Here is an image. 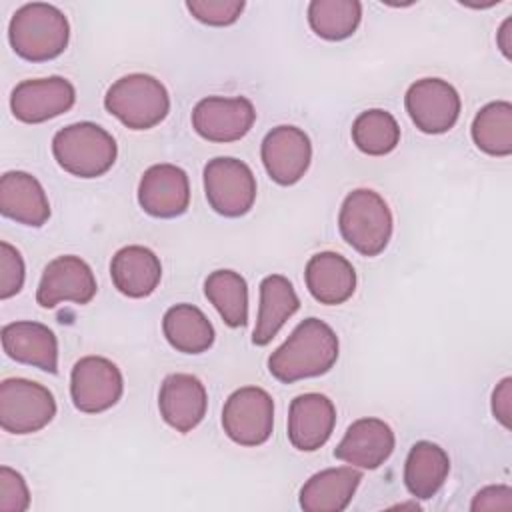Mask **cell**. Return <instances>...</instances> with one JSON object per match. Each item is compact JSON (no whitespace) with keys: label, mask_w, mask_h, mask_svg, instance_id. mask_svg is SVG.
<instances>
[{"label":"cell","mask_w":512,"mask_h":512,"mask_svg":"<svg viewBox=\"0 0 512 512\" xmlns=\"http://www.w3.org/2000/svg\"><path fill=\"white\" fill-rule=\"evenodd\" d=\"M512 508V490L510 486L504 484H494L486 486L476 492L472 498L470 510H510Z\"/></svg>","instance_id":"cell-34"},{"label":"cell","mask_w":512,"mask_h":512,"mask_svg":"<svg viewBox=\"0 0 512 512\" xmlns=\"http://www.w3.org/2000/svg\"><path fill=\"white\" fill-rule=\"evenodd\" d=\"M450 472V458L446 450L434 442L420 440L416 442L404 464V484L406 490L418 498L428 500L436 496V492L442 488Z\"/></svg>","instance_id":"cell-25"},{"label":"cell","mask_w":512,"mask_h":512,"mask_svg":"<svg viewBox=\"0 0 512 512\" xmlns=\"http://www.w3.org/2000/svg\"><path fill=\"white\" fill-rule=\"evenodd\" d=\"M76 102V90L62 76L22 80L10 96L12 114L26 124H40L68 112Z\"/></svg>","instance_id":"cell-14"},{"label":"cell","mask_w":512,"mask_h":512,"mask_svg":"<svg viewBox=\"0 0 512 512\" xmlns=\"http://www.w3.org/2000/svg\"><path fill=\"white\" fill-rule=\"evenodd\" d=\"M56 416L54 394L26 378H6L0 384V426L10 434H32Z\"/></svg>","instance_id":"cell-6"},{"label":"cell","mask_w":512,"mask_h":512,"mask_svg":"<svg viewBox=\"0 0 512 512\" xmlns=\"http://www.w3.org/2000/svg\"><path fill=\"white\" fill-rule=\"evenodd\" d=\"M496 44H498L500 52L504 54V58L510 60L512 58V18H506L500 24V28L496 32Z\"/></svg>","instance_id":"cell-36"},{"label":"cell","mask_w":512,"mask_h":512,"mask_svg":"<svg viewBox=\"0 0 512 512\" xmlns=\"http://www.w3.org/2000/svg\"><path fill=\"white\" fill-rule=\"evenodd\" d=\"M300 308V298L292 282L282 274H270L260 282V306L252 342L266 346L280 332L290 316Z\"/></svg>","instance_id":"cell-24"},{"label":"cell","mask_w":512,"mask_h":512,"mask_svg":"<svg viewBox=\"0 0 512 512\" xmlns=\"http://www.w3.org/2000/svg\"><path fill=\"white\" fill-rule=\"evenodd\" d=\"M162 332L172 348L182 354H202L214 344V326L192 304H176L162 318Z\"/></svg>","instance_id":"cell-26"},{"label":"cell","mask_w":512,"mask_h":512,"mask_svg":"<svg viewBox=\"0 0 512 512\" xmlns=\"http://www.w3.org/2000/svg\"><path fill=\"white\" fill-rule=\"evenodd\" d=\"M338 350L336 332L320 318H306L270 354L268 370L282 384L322 376L336 364Z\"/></svg>","instance_id":"cell-1"},{"label":"cell","mask_w":512,"mask_h":512,"mask_svg":"<svg viewBox=\"0 0 512 512\" xmlns=\"http://www.w3.org/2000/svg\"><path fill=\"white\" fill-rule=\"evenodd\" d=\"M24 286V260L20 252L8 244L0 242V298L8 300L16 296Z\"/></svg>","instance_id":"cell-32"},{"label":"cell","mask_w":512,"mask_h":512,"mask_svg":"<svg viewBox=\"0 0 512 512\" xmlns=\"http://www.w3.org/2000/svg\"><path fill=\"white\" fill-rule=\"evenodd\" d=\"M204 294L230 328L248 322V284L234 270H214L204 282Z\"/></svg>","instance_id":"cell-27"},{"label":"cell","mask_w":512,"mask_h":512,"mask_svg":"<svg viewBox=\"0 0 512 512\" xmlns=\"http://www.w3.org/2000/svg\"><path fill=\"white\" fill-rule=\"evenodd\" d=\"M492 414L504 426L512 424V378H504L492 392Z\"/></svg>","instance_id":"cell-35"},{"label":"cell","mask_w":512,"mask_h":512,"mask_svg":"<svg viewBox=\"0 0 512 512\" xmlns=\"http://www.w3.org/2000/svg\"><path fill=\"white\" fill-rule=\"evenodd\" d=\"M222 428L240 446L264 444L274 428V400L258 386L232 392L222 408Z\"/></svg>","instance_id":"cell-8"},{"label":"cell","mask_w":512,"mask_h":512,"mask_svg":"<svg viewBox=\"0 0 512 512\" xmlns=\"http://www.w3.org/2000/svg\"><path fill=\"white\" fill-rule=\"evenodd\" d=\"M12 50L28 62L58 58L70 40V24L64 12L46 2L20 6L8 24Z\"/></svg>","instance_id":"cell-2"},{"label":"cell","mask_w":512,"mask_h":512,"mask_svg":"<svg viewBox=\"0 0 512 512\" xmlns=\"http://www.w3.org/2000/svg\"><path fill=\"white\" fill-rule=\"evenodd\" d=\"M0 212L18 224L40 228L50 218V202L32 174L12 170L0 180Z\"/></svg>","instance_id":"cell-20"},{"label":"cell","mask_w":512,"mask_h":512,"mask_svg":"<svg viewBox=\"0 0 512 512\" xmlns=\"http://www.w3.org/2000/svg\"><path fill=\"white\" fill-rule=\"evenodd\" d=\"M30 506V492L20 472L10 466L0 468V510L24 512Z\"/></svg>","instance_id":"cell-33"},{"label":"cell","mask_w":512,"mask_h":512,"mask_svg":"<svg viewBox=\"0 0 512 512\" xmlns=\"http://www.w3.org/2000/svg\"><path fill=\"white\" fill-rule=\"evenodd\" d=\"M362 20L358 0H312L308 4V24L324 40H344L352 36Z\"/></svg>","instance_id":"cell-29"},{"label":"cell","mask_w":512,"mask_h":512,"mask_svg":"<svg viewBox=\"0 0 512 512\" xmlns=\"http://www.w3.org/2000/svg\"><path fill=\"white\" fill-rule=\"evenodd\" d=\"M110 276L118 292L128 298L150 296L162 280L160 258L146 246H124L110 262Z\"/></svg>","instance_id":"cell-22"},{"label":"cell","mask_w":512,"mask_h":512,"mask_svg":"<svg viewBox=\"0 0 512 512\" xmlns=\"http://www.w3.org/2000/svg\"><path fill=\"white\" fill-rule=\"evenodd\" d=\"M406 112L424 134L448 132L460 116V96L456 88L442 78L416 80L404 98Z\"/></svg>","instance_id":"cell-10"},{"label":"cell","mask_w":512,"mask_h":512,"mask_svg":"<svg viewBox=\"0 0 512 512\" xmlns=\"http://www.w3.org/2000/svg\"><path fill=\"white\" fill-rule=\"evenodd\" d=\"M106 110L130 130H150L170 112L166 86L150 74H128L118 78L104 96Z\"/></svg>","instance_id":"cell-5"},{"label":"cell","mask_w":512,"mask_h":512,"mask_svg":"<svg viewBox=\"0 0 512 512\" xmlns=\"http://www.w3.org/2000/svg\"><path fill=\"white\" fill-rule=\"evenodd\" d=\"M158 408L164 422L176 432H192L206 416L208 394L204 384L184 372L164 378L158 392Z\"/></svg>","instance_id":"cell-16"},{"label":"cell","mask_w":512,"mask_h":512,"mask_svg":"<svg viewBox=\"0 0 512 512\" xmlns=\"http://www.w3.org/2000/svg\"><path fill=\"white\" fill-rule=\"evenodd\" d=\"M188 12L202 24L208 26H230L234 24L242 10V0H188Z\"/></svg>","instance_id":"cell-31"},{"label":"cell","mask_w":512,"mask_h":512,"mask_svg":"<svg viewBox=\"0 0 512 512\" xmlns=\"http://www.w3.org/2000/svg\"><path fill=\"white\" fill-rule=\"evenodd\" d=\"M138 204L154 218H176L190 206V182L174 164L150 166L138 184Z\"/></svg>","instance_id":"cell-15"},{"label":"cell","mask_w":512,"mask_h":512,"mask_svg":"<svg viewBox=\"0 0 512 512\" xmlns=\"http://www.w3.org/2000/svg\"><path fill=\"white\" fill-rule=\"evenodd\" d=\"M336 426V408L332 400L318 392L300 394L288 410V440L300 452L322 448Z\"/></svg>","instance_id":"cell-17"},{"label":"cell","mask_w":512,"mask_h":512,"mask_svg":"<svg viewBox=\"0 0 512 512\" xmlns=\"http://www.w3.org/2000/svg\"><path fill=\"white\" fill-rule=\"evenodd\" d=\"M96 290L92 268L80 256L64 254L46 264L36 290V302L42 308H54L60 302L88 304Z\"/></svg>","instance_id":"cell-12"},{"label":"cell","mask_w":512,"mask_h":512,"mask_svg":"<svg viewBox=\"0 0 512 512\" xmlns=\"http://www.w3.org/2000/svg\"><path fill=\"white\" fill-rule=\"evenodd\" d=\"M2 348L6 356L20 364L36 366L44 372H58V340L54 332L32 320L10 322L2 328Z\"/></svg>","instance_id":"cell-19"},{"label":"cell","mask_w":512,"mask_h":512,"mask_svg":"<svg viewBox=\"0 0 512 512\" xmlns=\"http://www.w3.org/2000/svg\"><path fill=\"white\" fill-rule=\"evenodd\" d=\"M204 194L210 208L220 216H244L256 200L254 172L238 158H212L204 166Z\"/></svg>","instance_id":"cell-7"},{"label":"cell","mask_w":512,"mask_h":512,"mask_svg":"<svg viewBox=\"0 0 512 512\" xmlns=\"http://www.w3.org/2000/svg\"><path fill=\"white\" fill-rule=\"evenodd\" d=\"M124 392L120 368L104 356H84L70 372V396L76 410L100 414L112 408Z\"/></svg>","instance_id":"cell-9"},{"label":"cell","mask_w":512,"mask_h":512,"mask_svg":"<svg viewBox=\"0 0 512 512\" xmlns=\"http://www.w3.org/2000/svg\"><path fill=\"white\" fill-rule=\"evenodd\" d=\"M362 474L352 466L326 468L310 476L300 490V506L306 512H342L352 502Z\"/></svg>","instance_id":"cell-23"},{"label":"cell","mask_w":512,"mask_h":512,"mask_svg":"<svg viewBox=\"0 0 512 512\" xmlns=\"http://www.w3.org/2000/svg\"><path fill=\"white\" fill-rule=\"evenodd\" d=\"M52 154L62 170L78 178L106 174L118 156L116 140L94 122H76L58 130L52 138Z\"/></svg>","instance_id":"cell-3"},{"label":"cell","mask_w":512,"mask_h":512,"mask_svg":"<svg viewBox=\"0 0 512 512\" xmlns=\"http://www.w3.org/2000/svg\"><path fill=\"white\" fill-rule=\"evenodd\" d=\"M472 140L488 156L512 154V104L496 100L478 110L472 122Z\"/></svg>","instance_id":"cell-28"},{"label":"cell","mask_w":512,"mask_h":512,"mask_svg":"<svg viewBox=\"0 0 512 512\" xmlns=\"http://www.w3.org/2000/svg\"><path fill=\"white\" fill-rule=\"evenodd\" d=\"M262 164L268 176L280 186L296 184L312 160V144L298 126L282 124L272 128L260 146Z\"/></svg>","instance_id":"cell-13"},{"label":"cell","mask_w":512,"mask_h":512,"mask_svg":"<svg viewBox=\"0 0 512 512\" xmlns=\"http://www.w3.org/2000/svg\"><path fill=\"white\" fill-rule=\"evenodd\" d=\"M256 120L254 104L244 98L208 96L192 110V128L208 142H236L244 138Z\"/></svg>","instance_id":"cell-11"},{"label":"cell","mask_w":512,"mask_h":512,"mask_svg":"<svg viewBox=\"0 0 512 512\" xmlns=\"http://www.w3.org/2000/svg\"><path fill=\"white\" fill-rule=\"evenodd\" d=\"M392 212L386 200L370 190H352L340 208L338 228L346 244L362 256H378L392 236Z\"/></svg>","instance_id":"cell-4"},{"label":"cell","mask_w":512,"mask_h":512,"mask_svg":"<svg viewBox=\"0 0 512 512\" xmlns=\"http://www.w3.org/2000/svg\"><path fill=\"white\" fill-rule=\"evenodd\" d=\"M352 142L368 156H384L398 146L400 126L390 112L370 108L356 116L352 124Z\"/></svg>","instance_id":"cell-30"},{"label":"cell","mask_w":512,"mask_h":512,"mask_svg":"<svg viewBox=\"0 0 512 512\" xmlns=\"http://www.w3.org/2000/svg\"><path fill=\"white\" fill-rule=\"evenodd\" d=\"M394 432L380 418H360L352 422L334 448V456L346 464L376 470L394 452Z\"/></svg>","instance_id":"cell-18"},{"label":"cell","mask_w":512,"mask_h":512,"mask_svg":"<svg viewBox=\"0 0 512 512\" xmlns=\"http://www.w3.org/2000/svg\"><path fill=\"white\" fill-rule=\"evenodd\" d=\"M304 280L312 298L326 306L344 304L356 290V270L338 252L314 254L306 264Z\"/></svg>","instance_id":"cell-21"}]
</instances>
